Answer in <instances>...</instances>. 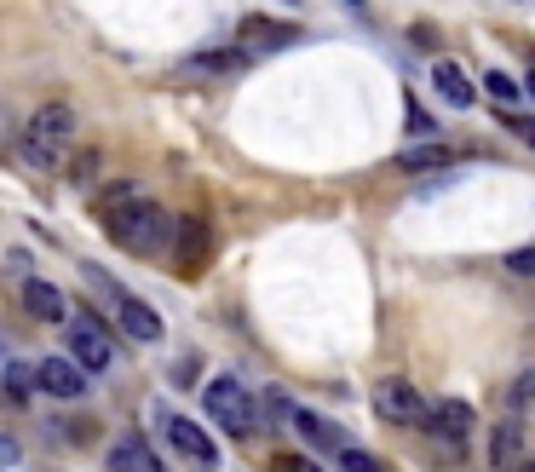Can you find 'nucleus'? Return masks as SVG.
<instances>
[{
	"label": "nucleus",
	"mask_w": 535,
	"mask_h": 472,
	"mask_svg": "<svg viewBox=\"0 0 535 472\" xmlns=\"http://www.w3.org/2000/svg\"><path fill=\"white\" fill-rule=\"evenodd\" d=\"M93 213H98V225L116 236L127 254H144V260H150V254H162L167 242L179 236L173 213H167L162 202L139 196V185H133V179H116V185H104V190H98Z\"/></svg>",
	"instance_id": "1"
},
{
	"label": "nucleus",
	"mask_w": 535,
	"mask_h": 472,
	"mask_svg": "<svg viewBox=\"0 0 535 472\" xmlns=\"http://www.w3.org/2000/svg\"><path fill=\"white\" fill-rule=\"evenodd\" d=\"M75 133H81V116H75L64 98H47L35 116L24 121V150L35 167H58L75 150Z\"/></svg>",
	"instance_id": "2"
},
{
	"label": "nucleus",
	"mask_w": 535,
	"mask_h": 472,
	"mask_svg": "<svg viewBox=\"0 0 535 472\" xmlns=\"http://www.w3.org/2000/svg\"><path fill=\"white\" fill-rule=\"evenodd\" d=\"M202 403H208V421H219L231 438H248L254 432V398H248V386L236 375H219V380H208V392H202Z\"/></svg>",
	"instance_id": "3"
},
{
	"label": "nucleus",
	"mask_w": 535,
	"mask_h": 472,
	"mask_svg": "<svg viewBox=\"0 0 535 472\" xmlns=\"http://www.w3.org/2000/svg\"><path fill=\"white\" fill-rule=\"evenodd\" d=\"M70 357L87 369V375H104L110 363H116V346H110V329H104V317L93 306L75 311V329H70Z\"/></svg>",
	"instance_id": "4"
},
{
	"label": "nucleus",
	"mask_w": 535,
	"mask_h": 472,
	"mask_svg": "<svg viewBox=\"0 0 535 472\" xmlns=\"http://www.w3.org/2000/svg\"><path fill=\"white\" fill-rule=\"evenodd\" d=\"M93 288L116 306V323L133 334V340H144V346H150V340H162V317H156V306H144V300H133V294H121L104 271H93Z\"/></svg>",
	"instance_id": "5"
},
{
	"label": "nucleus",
	"mask_w": 535,
	"mask_h": 472,
	"mask_svg": "<svg viewBox=\"0 0 535 472\" xmlns=\"http://www.w3.org/2000/svg\"><path fill=\"white\" fill-rule=\"evenodd\" d=\"M374 415H380V421H392V426H426V421H432V415H426V398H420L409 380H397V375L374 386Z\"/></svg>",
	"instance_id": "6"
},
{
	"label": "nucleus",
	"mask_w": 535,
	"mask_h": 472,
	"mask_svg": "<svg viewBox=\"0 0 535 472\" xmlns=\"http://www.w3.org/2000/svg\"><path fill=\"white\" fill-rule=\"evenodd\" d=\"M162 432H167V444L179 449L190 467H202V472L219 467V444H213V438H208L196 421H185V415H162Z\"/></svg>",
	"instance_id": "7"
},
{
	"label": "nucleus",
	"mask_w": 535,
	"mask_h": 472,
	"mask_svg": "<svg viewBox=\"0 0 535 472\" xmlns=\"http://www.w3.org/2000/svg\"><path fill=\"white\" fill-rule=\"evenodd\" d=\"M35 386H41L47 398L75 403L81 392H87V369H81L75 357H41V363H35Z\"/></svg>",
	"instance_id": "8"
},
{
	"label": "nucleus",
	"mask_w": 535,
	"mask_h": 472,
	"mask_svg": "<svg viewBox=\"0 0 535 472\" xmlns=\"http://www.w3.org/2000/svg\"><path fill=\"white\" fill-rule=\"evenodd\" d=\"M110 472H167V467L139 432H121L116 444H110Z\"/></svg>",
	"instance_id": "9"
},
{
	"label": "nucleus",
	"mask_w": 535,
	"mask_h": 472,
	"mask_svg": "<svg viewBox=\"0 0 535 472\" xmlns=\"http://www.w3.org/2000/svg\"><path fill=\"white\" fill-rule=\"evenodd\" d=\"M300 29L294 24H277V18H242V52H277V47H294Z\"/></svg>",
	"instance_id": "10"
},
{
	"label": "nucleus",
	"mask_w": 535,
	"mask_h": 472,
	"mask_svg": "<svg viewBox=\"0 0 535 472\" xmlns=\"http://www.w3.org/2000/svg\"><path fill=\"white\" fill-rule=\"evenodd\" d=\"M489 467L495 472L524 467V426L518 421H495V432H489Z\"/></svg>",
	"instance_id": "11"
},
{
	"label": "nucleus",
	"mask_w": 535,
	"mask_h": 472,
	"mask_svg": "<svg viewBox=\"0 0 535 472\" xmlns=\"http://www.w3.org/2000/svg\"><path fill=\"white\" fill-rule=\"evenodd\" d=\"M426 426H438L449 461H461V438L472 432V409H466L461 398H449V403H438V421H426Z\"/></svg>",
	"instance_id": "12"
},
{
	"label": "nucleus",
	"mask_w": 535,
	"mask_h": 472,
	"mask_svg": "<svg viewBox=\"0 0 535 472\" xmlns=\"http://www.w3.org/2000/svg\"><path fill=\"white\" fill-rule=\"evenodd\" d=\"M208 254H213L208 219H185V225H179V271H202Z\"/></svg>",
	"instance_id": "13"
},
{
	"label": "nucleus",
	"mask_w": 535,
	"mask_h": 472,
	"mask_svg": "<svg viewBox=\"0 0 535 472\" xmlns=\"http://www.w3.org/2000/svg\"><path fill=\"white\" fill-rule=\"evenodd\" d=\"M24 306H29V317H41V323H64V317H70L64 294H58L47 277H29L24 283Z\"/></svg>",
	"instance_id": "14"
},
{
	"label": "nucleus",
	"mask_w": 535,
	"mask_h": 472,
	"mask_svg": "<svg viewBox=\"0 0 535 472\" xmlns=\"http://www.w3.org/2000/svg\"><path fill=\"white\" fill-rule=\"evenodd\" d=\"M432 93L443 98V104H455V110H466V104H478V93H472V81H466L449 58H438L432 64Z\"/></svg>",
	"instance_id": "15"
},
{
	"label": "nucleus",
	"mask_w": 535,
	"mask_h": 472,
	"mask_svg": "<svg viewBox=\"0 0 535 472\" xmlns=\"http://www.w3.org/2000/svg\"><path fill=\"white\" fill-rule=\"evenodd\" d=\"M455 156L449 144H409V150H397V173H426V167H443Z\"/></svg>",
	"instance_id": "16"
},
{
	"label": "nucleus",
	"mask_w": 535,
	"mask_h": 472,
	"mask_svg": "<svg viewBox=\"0 0 535 472\" xmlns=\"http://www.w3.org/2000/svg\"><path fill=\"white\" fill-rule=\"evenodd\" d=\"M294 426H300V432H305L317 449H346V438H340V432H334L323 415H311V409H294Z\"/></svg>",
	"instance_id": "17"
},
{
	"label": "nucleus",
	"mask_w": 535,
	"mask_h": 472,
	"mask_svg": "<svg viewBox=\"0 0 535 472\" xmlns=\"http://www.w3.org/2000/svg\"><path fill=\"white\" fill-rule=\"evenodd\" d=\"M254 52H242V47H225V52H202L196 58V70H242Z\"/></svg>",
	"instance_id": "18"
},
{
	"label": "nucleus",
	"mask_w": 535,
	"mask_h": 472,
	"mask_svg": "<svg viewBox=\"0 0 535 472\" xmlns=\"http://www.w3.org/2000/svg\"><path fill=\"white\" fill-rule=\"evenodd\" d=\"M484 93L495 98V104H512V98L524 93V87H518V81H512V75H501V70H489L484 75Z\"/></svg>",
	"instance_id": "19"
},
{
	"label": "nucleus",
	"mask_w": 535,
	"mask_h": 472,
	"mask_svg": "<svg viewBox=\"0 0 535 472\" xmlns=\"http://www.w3.org/2000/svg\"><path fill=\"white\" fill-rule=\"evenodd\" d=\"M340 467H346V472H386V467H380V461L369 455V449H357V444L340 449Z\"/></svg>",
	"instance_id": "20"
},
{
	"label": "nucleus",
	"mask_w": 535,
	"mask_h": 472,
	"mask_svg": "<svg viewBox=\"0 0 535 472\" xmlns=\"http://www.w3.org/2000/svg\"><path fill=\"white\" fill-rule=\"evenodd\" d=\"M507 271H512V277H535V248H512Z\"/></svg>",
	"instance_id": "21"
},
{
	"label": "nucleus",
	"mask_w": 535,
	"mask_h": 472,
	"mask_svg": "<svg viewBox=\"0 0 535 472\" xmlns=\"http://www.w3.org/2000/svg\"><path fill=\"white\" fill-rule=\"evenodd\" d=\"M271 467H277V472H323L317 461H305V455H277Z\"/></svg>",
	"instance_id": "22"
},
{
	"label": "nucleus",
	"mask_w": 535,
	"mask_h": 472,
	"mask_svg": "<svg viewBox=\"0 0 535 472\" xmlns=\"http://www.w3.org/2000/svg\"><path fill=\"white\" fill-rule=\"evenodd\" d=\"M18 461H24V449L12 444V438H0V472H12Z\"/></svg>",
	"instance_id": "23"
},
{
	"label": "nucleus",
	"mask_w": 535,
	"mask_h": 472,
	"mask_svg": "<svg viewBox=\"0 0 535 472\" xmlns=\"http://www.w3.org/2000/svg\"><path fill=\"white\" fill-rule=\"evenodd\" d=\"M98 173V150H81V156H75V179H93Z\"/></svg>",
	"instance_id": "24"
},
{
	"label": "nucleus",
	"mask_w": 535,
	"mask_h": 472,
	"mask_svg": "<svg viewBox=\"0 0 535 472\" xmlns=\"http://www.w3.org/2000/svg\"><path fill=\"white\" fill-rule=\"evenodd\" d=\"M507 127H512V133H518V139H524V144L535 150V121H524V116H507Z\"/></svg>",
	"instance_id": "25"
},
{
	"label": "nucleus",
	"mask_w": 535,
	"mask_h": 472,
	"mask_svg": "<svg viewBox=\"0 0 535 472\" xmlns=\"http://www.w3.org/2000/svg\"><path fill=\"white\" fill-rule=\"evenodd\" d=\"M524 93H530V98H535V70H530V75H524Z\"/></svg>",
	"instance_id": "26"
},
{
	"label": "nucleus",
	"mask_w": 535,
	"mask_h": 472,
	"mask_svg": "<svg viewBox=\"0 0 535 472\" xmlns=\"http://www.w3.org/2000/svg\"><path fill=\"white\" fill-rule=\"evenodd\" d=\"M518 472H535V461H530V455H524V467H518Z\"/></svg>",
	"instance_id": "27"
}]
</instances>
